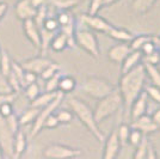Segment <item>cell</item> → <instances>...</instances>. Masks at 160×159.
<instances>
[{
    "instance_id": "cell-1",
    "label": "cell",
    "mask_w": 160,
    "mask_h": 159,
    "mask_svg": "<svg viewBox=\"0 0 160 159\" xmlns=\"http://www.w3.org/2000/svg\"><path fill=\"white\" fill-rule=\"evenodd\" d=\"M146 78L147 75L145 72V67L142 64L121 75L120 84L117 89L122 96L123 108L126 111L130 109V105L133 104L134 100L145 91Z\"/></svg>"
},
{
    "instance_id": "cell-2",
    "label": "cell",
    "mask_w": 160,
    "mask_h": 159,
    "mask_svg": "<svg viewBox=\"0 0 160 159\" xmlns=\"http://www.w3.org/2000/svg\"><path fill=\"white\" fill-rule=\"evenodd\" d=\"M68 104L71 106L72 113L78 117L80 122L87 128V131L93 135L99 142H104L105 134L100 131L99 125L96 122L93 115V110L87 105L84 100H81L78 97H69Z\"/></svg>"
},
{
    "instance_id": "cell-3",
    "label": "cell",
    "mask_w": 160,
    "mask_h": 159,
    "mask_svg": "<svg viewBox=\"0 0 160 159\" xmlns=\"http://www.w3.org/2000/svg\"><path fill=\"white\" fill-rule=\"evenodd\" d=\"M121 106H123L122 96H121L118 89H115L110 95H108L107 97H104L97 102V105L93 110L96 122L98 125L102 123L104 120H107L108 117H110L113 114L117 113Z\"/></svg>"
},
{
    "instance_id": "cell-4",
    "label": "cell",
    "mask_w": 160,
    "mask_h": 159,
    "mask_svg": "<svg viewBox=\"0 0 160 159\" xmlns=\"http://www.w3.org/2000/svg\"><path fill=\"white\" fill-rule=\"evenodd\" d=\"M116 87L109 80L100 78L97 75H90L84 80L82 85H81V91L88 95L90 97H92L94 100H102L104 97H107L108 95L112 92Z\"/></svg>"
},
{
    "instance_id": "cell-5",
    "label": "cell",
    "mask_w": 160,
    "mask_h": 159,
    "mask_svg": "<svg viewBox=\"0 0 160 159\" xmlns=\"http://www.w3.org/2000/svg\"><path fill=\"white\" fill-rule=\"evenodd\" d=\"M75 46L85 50L87 54H90L92 58L97 59L100 54L99 42L96 36V33L90 29H77L74 35Z\"/></svg>"
},
{
    "instance_id": "cell-6",
    "label": "cell",
    "mask_w": 160,
    "mask_h": 159,
    "mask_svg": "<svg viewBox=\"0 0 160 159\" xmlns=\"http://www.w3.org/2000/svg\"><path fill=\"white\" fill-rule=\"evenodd\" d=\"M81 154L82 151L79 148L62 144H50L43 150V157L46 159H75Z\"/></svg>"
},
{
    "instance_id": "cell-7",
    "label": "cell",
    "mask_w": 160,
    "mask_h": 159,
    "mask_svg": "<svg viewBox=\"0 0 160 159\" xmlns=\"http://www.w3.org/2000/svg\"><path fill=\"white\" fill-rule=\"evenodd\" d=\"M63 97H65V95L59 92L58 97H56L52 103H49L47 106H44V108L40 109L38 116L36 117L35 122L32 123V127H31L30 138H35L36 135H38V134H40V132L43 129L44 122H46V120L48 119V116H49V115H52L53 113H55V111L59 109V106H60L61 102H62V100H63Z\"/></svg>"
},
{
    "instance_id": "cell-8",
    "label": "cell",
    "mask_w": 160,
    "mask_h": 159,
    "mask_svg": "<svg viewBox=\"0 0 160 159\" xmlns=\"http://www.w3.org/2000/svg\"><path fill=\"white\" fill-rule=\"evenodd\" d=\"M80 22L86 28H90V30L102 33H108L113 27L111 23H109L107 19H104L98 14H94V16L88 13L80 14Z\"/></svg>"
},
{
    "instance_id": "cell-9",
    "label": "cell",
    "mask_w": 160,
    "mask_h": 159,
    "mask_svg": "<svg viewBox=\"0 0 160 159\" xmlns=\"http://www.w3.org/2000/svg\"><path fill=\"white\" fill-rule=\"evenodd\" d=\"M13 138L14 133L8 128L6 120L0 116V147L4 154L13 157Z\"/></svg>"
},
{
    "instance_id": "cell-10",
    "label": "cell",
    "mask_w": 160,
    "mask_h": 159,
    "mask_svg": "<svg viewBox=\"0 0 160 159\" xmlns=\"http://www.w3.org/2000/svg\"><path fill=\"white\" fill-rule=\"evenodd\" d=\"M104 151H103V157L102 159H116L117 156L120 154L121 144L117 138L116 129H113L108 136H105L104 140Z\"/></svg>"
},
{
    "instance_id": "cell-11",
    "label": "cell",
    "mask_w": 160,
    "mask_h": 159,
    "mask_svg": "<svg viewBox=\"0 0 160 159\" xmlns=\"http://www.w3.org/2000/svg\"><path fill=\"white\" fill-rule=\"evenodd\" d=\"M52 61H53V60H50L49 58H47V56L40 55V56H35V58H31V59L22 61V62H20V66L23 67L24 71L35 73L36 75H40L41 73L43 72V69H44Z\"/></svg>"
},
{
    "instance_id": "cell-12",
    "label": "cell",
    "mask_w": 160,
    "mask_h": 159,
    "mask_svg": "<svg viewBox=\"0 0 160 159\" xmlns=\"http://www.w3.org/2000/svg\"><path fill=\"white\" fill-rule=\"evenodd\" d=\"M129 126H130L132 129H136V131L141 132L145 136L152 134V133H155L157 131H159V127L154 123L152 119H151V116L147 115V114L146 115H142L139 119L132 121V123Z\"/></svg>"
},
{
    "instance_id": "cell-13",
    "label": "cell",
    "mask_w": 160,
    "mask_h": 159,
    "mask_svg": "<svg viewBox=\"0 0 160 159\" xmlns=\"http://www.w3.org/2000/svg\"><path fill=\"white\" fill-rule=\"evenodd\" d=\"M14 13L18 19L24 22L27 19H33L37 10L31 5L30 0H18L14 6Z\"/></svg>"
},
{
    "instance_id": "cell-14",
    "label": "cell",
    "mask_w": 160,
    "mask_h": 159,
    "mask_svg": "<svg viewBox=\"0 0 160 159\" xmlns=\"http://www.w3.org/2000/svg\"><path fill=\"white\" fill-rule=\"evenodd\" d=\"M130 52H132V48L129 46V43H117L109 49L108 59L113 64L121 65Z\"/></svg>"
},
{
    "instance_id": "cell-15",
    "label": "cell",
    "mask_w": 160,
    "mask_h": 159,
    "mask_svg": "<svg viewBox=\"0 0 160 159\" xmlns=\"http://www.w3.org/2000/svg\"><path fill=\"white\" fill-rule=\"evenodd\" d=\"M23 30L27 38L33 44L35 48H41V33L40 28L35 23L33 19H27L23 22Z\"/></svg>"
},
{
    "instance_id": "cell-16",
    "label": "cell",
    "mask_w": 160,
    "mask_h": 159,
    "mask_svg": "<svg viewBox=\"0 0 160 159\" xmlns=\"http://www.w3.org/2000/svg\"><path fill=\"white\" fill-rule=\"evenodd\" d=\"M147 109H148V97H147L146 92L143 91L130 105L129 114H130L132 121L139 119L142 115H146Z\"/></svg>"
},
{
    "instance_id": "cell-17",
    "label": "cell",
    "mask_w": 160,
    "mask_h": 159,
    "mask_svg": "<svg viewBox=\"0 0 160 159\" xmlns=\"http://www.w3.org/2000/svg\"><path fill=\"white\" fill-rule=\"evenodd\" d=\"M142 58H143V55H142L141 52L132 50L127 55V58L123 60V62L121 64V72H122V74L129 72V71L134 69L135 67L141 65L142 64Z\"/></svg>"
},
{
    "instance_id": "cell-18",
    "label": "cell",
    "mask_w": 160,
    "mask_h": 159,
    "mask_svg": "<svg viewBox=\"0 0 160 159\" xmlns=\"http://www.w3.org/2000/svg\"><path fill=\"white\" fill-rule=\"evenodd\" d=\"M28 146V139L25 133L22 129H19L18 132L14 134L13 138V159H19L22 157V154L25 152Z\"/></svg>"
},
{
    "instance_id": "cell-19",
    "label": "cell",
    "mask_w": 160,
    "mask_h": 159,
    "mask_svg": "<svg viewBox=\"0 0 160 159\" xmlns=\"http://www.w3.org/2000/svg\"><path fill=\"white\" fill-rule=\"evenodd\" d=\"M109 37H111L112 40L117 41L118 43H129L133 40L134 35L130 31H128L123 28L112 27L110 29V31L107 33Z\"/></svg>"
},
{
    "instance_id": "cell-20",
    "label": "cell",
    "mask_w": 160,
    "mask_h": 159,
    "mask_svg": "<svg viewBox=\"0 0 160 159\" xmlns=\"http://www.w3.org/2000/svg\"><path fill=\"white\" fill-rule=\"evenodd\" d=\"M67 47H69V42H68V38L67 36L63 33H61L60 30L54 35L53 40L50 42V46L49 48L56 52V53H60V52H63Z\"/></svg>"
},
{
    "instance_id": "cell-21",
    "label": "cell",
    "mask_w": 160,
    "mask_h": 159,
    "mask_svg": "<svg viewBox=\"0 0 160 159\" xmlns=\"http://www.w3.org/2000/svg\"><path fill=\"white\" fill-rule=\"evenodd\" d=\"M38 113H40V109L38 108H35V106L30 105L18 116L19 126H27L29 123H33L36 117L38 116Z\"/></svg>"
},
{
    "instance_id": "cell-22",
    "label": "cell",
    "mask_w": 160,
    "mask_h": 159,
    "mask_svg": "<svg viewBox=\"0 0 160 159\" xmlns=\"http://www.w3.org/2000/svg\"><path fill=\"white\" fill-rule=\"evenodd\" d=\"M58 95H59V91L58 92H46L44 91L43 93H40L38 97L30 103V105L35 106V108H38V109H42V108L47 106L49 103H52L58 97Z\"/></svg>"
},
{
    "instance_id": "cell-23",
    "label": "cell",
    "mask_w": 160,
    "mask_h": 159,
    "mask_svg": "<svg viewBox=\"0 0 160 159\" xmlns=\"http://www.w3.org/2000/svg\"><path fill=\"white\" fill-rule=\"evenodd\" d=\"M77 87V80L74 79L72 75H61L60 81H59V89L58 91L63 95L73 92Z\"/></svg>"
},
{
    "instance_id": "cell-24",
    "label": "cell",
    "mask_w": 160,
    "mask_h": 159,
    "mask_svg": "<svg viewBox=\"0 0 160 159\" xmlns=\"http://www.w3.org/2000/svg\"><path fill=\"white\" fill-rule=\"evenodd\" d=\"M157 1L158 0H133L132 7L135 13L145 14L155 5Z\"/></svg>"
},
{
    "instance_id": "cell-25",
    "label": "cell",
    "mask_w": 160,
    "mask_h": 159,
    "mask_svg": "<svg viewBox=\"0 0 160 159\" xmlns=\"http://www.w3.org/2000/svg\"><path fill=\"white\" fill-rule=\"evenodd\" d=\"M12 62L13 60L11 59L10 54L7 53L4 48H1V54H0V73L2 75L7 77L11 69H12Z\"/></svg>"
},
{
    "instance_id": "cell-26",
    "label": "cell",
    "mask_w": 160,
    "mask_h": 159,
    "mask_svg": "<svg viewBox=\"0 0 160 159\" xmlns=\"http://www.w3.org/2000/svg\"><path fill=\"white\" fill-rule=\"evenodd\" d=\"M145 67V72L146 75L151 79V83L154 86L159 87L160 89V69L158 66H153V65H146L142 64Z\"/></svg>"
},
{
    "instance_id": "cell-27",
    "label": "cell",
    "mask_w": 160,
    "mask_h": 159,
    "mask_svg": "<svg viewBox=\"0 0 160 159\" xmlns=\"http://www.w3.org/2000/svg\"><path fill=\"white\" fill-rule=\"evenodd\" d=\"M49 3L59 11H71L73 7L79 5L80 0H49Z\"/></svg>"
},
{
    "instance_id": "cell-28",
    "label": "cell",
    "mask_w": 160,
    "mask_h": 159,
    "mask_svg": "<svg viewBox=\"0 0 160 159\" xmlns=\"http://www.w3.org/2000/svg\"><path fill=\"white\" fill-rule=\"evenodd\" d=\"M130 131L132 128L129 125H126V123H122L118 126V128L116 129V133H117V138H118V141H120L121 146H126L128 144V139H129V134H130Z\"/></svg>"
},
{
    "instance_id": "cell-29",
    "label": "cell",
    "mask_w": 160,
    "mask_h": 159,
    "mask_svg": "<svg viewBox=\"0 0 160 159\" xmlns=\"http://www.w3.org/2000/svg\"><path fill=\"white\" fill-rule=\"evenodd\" d=\"M154 36L151 35H138V36H134L133 40L129 42V46L132 48V50H139L140 52L141 48L143 47V44L146 43L147 41L152 40Z\"/></svg>"
},
{
    "instance_id": "cell-30",
    "label": "cell",
    "mask_w": 160,
    "mask_h": 159,
    "mask_svg": "<svg viewBox=\"0 0 160 159\" xmlns=\"http://www.w3.org/2000/svg\"><path fill=\"white\" fill-rule=\"evenodd\" d=\"M58 73H60V65H59L58 62L52 61V62L43 69V72L40 74V77L46 81V80H48L49 78H52V77H54V75L58 74Z\"/></svg>"
},
{
    "instance_id": "cell-31",
    "label": "cell",
    "mask_w": 160,
    "mask_h": 159,
    "mask_svg": "<svg viewBox=\"0 0 160 159\" xmlns=\"http://www.w3.org/2000/svg\"><path fill=\"white\" fill-rule=\"evenodd\" d=\"M59 25L61 27H66L68 24H72V23H75V19H74V16L71 13V11H59L58 12V16L55 17Z\"/></svg>"
},
{
    "instance_id": "cell-32",
    "label": "cell",
    "mask_w": 160,
    "mask_h": 159,
    "mask_svg": "<svg viewBox=\"0 0 160 159\" xmlns=\"http://www.w3.org/2000/svg\"><path fill=\"white\" fill-rule=\"evenodd\" d=\"M40 93H41V89H40V85H38L37 81L33 83V84L28 85L27 87H24V96L30 100V103H31L32 100H36V98L38 97Z\"/></svg>"
},
{
    "instance_id": "cell-33",
    "label": "cell",
    "mask_w": 160,
    "mask_h": 159,
    "mask_svg": "<svg viewBox=\"0 0 160 159\" xmlns=\"http://www.w3.org/2000/svg\"><path fill=\"white\" fill-rule=\"evenodd\" d=\"M55 115L59 120V123L60 125H68L71 123L74 119V114L72 113V110H67V109H60V110H56Z\"/></svg>"
},
{
    "instance_id": "cell-34",
    "label": "cell",
    "mask_w": 160,
    "mask_h": 159,
    "mask_svg": "<svg viewBox=\"0 0 160 159\" xmlns=\"http://www.w3.org/2000/svg\"><path fill=\"white\" fill-rule=\"evenodd\" d=\"M60 78H61V74L60 73H58V74H55L54 77L49 78L48 80H46V85H44L46 92H58Z\"/></svg>"
},
{
    "instance_id": "cell-35",
    "label": "cell",
    "mask_w": 160,
    "mask_h": 159,
    "mask_svg": "<svg viewBox=\"0 0 160 159\" xmlns=\"http://www.w3.org/2000/svg\"><path fill=\"white\" fill-rule=\"evenodd\" d=\"M148 142H149V141H148V139H147V136H146L145 139L142 140V142H141L140 145L135 147V152H134L133 159H146Z\"/></svg>"
},
{
    "instance_id": "cell-36",
    "label": "cell",
    "mask_w": 160,
    "mask_h": 159,
    "mask_svg": "<svg viewBox=\"0 0 160 159\" xmlns=\"http://www.w3.org/2000/svg\"><path fill=\"white\" fill-rule=\"evenodd\" d=\"M41 28L49 31V33H58L60 30V25H59V23H58L55 17H47Z\"/></svg>"
},
{
    "instance_id": "cell-37",
    "label": "cell",
    "mask_w": 160,
    "mask_h": 159,
    "mask_svg": "<svg viewBox=\"0 0 160 159\" xmlns=\"http://www.w3.org/2000/svg\"><path fill=\"white\" fill-rule=\"evenodd\" d=\"M146 136L142 134L141 132L136 131V129H132L130 134H129V139H128V144H130L132 146L136 147L142 142V140L145 139Z\"/></svg>"
},
{
    "instance_id": "cell-38",
    "label": "cell",
    "mask_w": 160,
    "mask_h": 159,
    "mask_svg": "<svg viewBox=\"0 0 160 159\" xmlns=\"http://www.w3.org/2000/svg\"><path fill=\"white\" fill-rule=\"evenodd\" d=\"M145 92H146L148 98H152L154 102H157L160 105V89L154 85H146L145 87Z\"/></svg>"
},
{
    "instance_id": "cell-39",
    "label": "cell",
    "mask_w": 160,
    "mask_h": 159,
    "mask_svg": "<svg viewBox=\"0 0 160 159\" xmlns=\"http://www.w3.org/2000/svg\"><path fill=\"white\" fill-rule=\"evenodd\" d=\"M142 64H146V65H153V66H158L160 65V53L159 49L155 50L153 53L145 55L142 58Z\"/></svg>"
},
{
    "instance_id": "cell-40",
    "label": "cell",
    "mask_w": 160,
    "mask_h": 159,
    "mask_svg": "<svg viewBox=\"0 0 160 159\" xmlns=\"http://www.w3.org/2000/svg\"><path fill=\"white\" fill-rule=\"evenodd\" d=\"M47 17H48V5H43V6L40 7V8L37 10V13L35 16L33 20H35V23L37 24V27L41 28Z\"/></svg>"
},
{
    "instance_id": "cell-41",
    "label": "cell",
    "mask_w": 160,
    "mask_h": 159,
    "mask_svg": "<svg viewBox=\"0 0 160 159\" xmlns=\"http://www.w3.org/2000/svg\"><path fill=\"white\" fill-rule=\"evenodd\" d=\"M105 6V0H91L88 5V14H98L99 11Z\"/></svg>"
},
{
    "instance_id": "cell-42",
    "label": "cell",
    "mask_w": 160,
    "mask_h": 159,
    "mask_svg": "<svg viewBox=\"0 0 160 159\" xmlns=\"http://www.w3.org/2000/svg\"><path fill=\"white\" fill-rule=\"evenodd\" d=\"M10 93H13V90H12V87L10 86L7 77L2 75L0 73V95H10Z\"/></svg>"
},
{
    "instance_id": "cell-43",
    "label": "cell",
    "mask_w": 160,
    "mask_h": 159,
    "mask_svg": "<svg viewBox=\"0 0 160 159\" xmlns=\"http://www.w3.org/2000/svg\"><path fill=\"white\" fill-rule=\"evenodd\" d=\"M37 78H38V75H36L35 73L24 71V74H23V79H22V89L27 87L28 85H30V84H33V83H36V81H37Z\"/></svg>"
},
{
    "instance_id": "cell-44",
    "label": "cell",
    "mask_w": 160,
    "mask_h": 159,
    "mask_svg": "<svg viewBox=\"0 0 160 159\" xmlns=\"http://www.w3.org/2000/svg\"><path fill=\"white\" fill-rule=\"evenodd\" d=\"M6 123L7 126H8V128L12 131V132L16 134V133L19 131V121H18V116L16 115V114H12L11 116H8V117H6Z\"/></svg>"
},
{
    "instance_id": "cell-45",
    "label": "cell",
    "mask_w": 160,
    "mask_h": 159,
    "mask_svg": "<svg viewBox=\"0 0 160 159\" xmlns=\"http://www.w3.org/2000/svg\"><path fill=\"white\" fill-rule=\"evenodd\" d=\"M59 125H60V123H59V120H58V117H56L55 113H53L52 115H49V116H48V119L46 120L43 128H47V129H54V128H56Z\"/></svg>"
},
{
    "instance_id": "cell-46",
    "label": "cell",
    "mask_w": 160,
    "mask_h": 159,
    "mask_svg": "<svg viewBox=\"0 0 160 159\" xmlns=\"http://www.w3.org/2000/svg\"><path fill=\"white\" fill-rule=\"evenodd\" d=\"M13 113V106L12 103H4L0 106V116H2L4 119H6L8 116H11Z\"/></svg>"
},
{
    "instance_id": "cell-47",
    "label": "cell",
    "mask_w": 160,
    "mask_h": 159,
    "mask_svg": "<svg viewBox=\"0 0 160 159\" xmlns=\"http://www.w3.org/2000/svg\"><path fill=\"white\" fill-rule=\"evenodd\" d=\"M18 93H10V95H0V106L4 103H13L14 100L17 98Z\"/></svg>"
},
{
    "instance_id": "cell-48",
    "label": "cell",
    "mask_w": 160,
    "mask_h": 159,
    "mask_svg": "<svg viewBox=\"0 0 160 159\" xmlns=\"http://www.w3.org/2000/svg\"><path fill=\"white\" fill-rule=\"evenodd\" d=\"M146 159H158V153H157V150L154 148V146L152 145L151 142H148Z\"/></svg>"
},
{
    "instance_id": "cell-49",
    "label": "cell",
    "mask_w": 160,
    "mask_h": 159,
    "mask_svg": "<svg viewBox=\"0 0 160 159\" xmlns=\"http://www.w3.org/2000/svg\"><path fill=\"white\" fill-rule=\"evenodd\" d=\"M151 119L160 128V108H158L157 110H154V113L151 115Z\"/></svg>"
},
{
    "instance_id": "cell-50",
    "label": "cell",
    "mask_w": 160,
    "mask_h": 159,
    "mask_svg": "<svg viewBox=\"0 0 160 159\" xmlns=\"http://www.w3.org/2000/svg\"><path fill=\"white\" fill-rule=\"evenodd\" d=\"M8 10V4L6 1H0V20L2 19Z\"/></svg>"
},
{
    "instance_id": "cell-51",
    "label": "cell",
    "mask_w": 160,
    "mask_h": 159,
    "mask_svg": "<svg viewBox=\"0 0 160 159\" xmlns=\"http://www.w3.org/2000/svg\"><path fill=\"white\" fill-rule=\"evenodd\" d=\"M30 3L36 10H38L43 5H47V0H30Z\"/></svg>"
},
{
    "instance_id": "cell-52",
    "label": "cell",
    "mask_w": 160,
    "mask_h": 159,
    "mask_svg": "<svg viewBox=\"0 0 160 159\" xmlns=\"http://www.w3.org/2000/svg\"><path fill=\"white\" fill-rule=\"evenodd\" d=\"M116 1H118V0H105V6H110V5L115 4Z\"/></svg>"
},
{
    "instance_id": "cell-53",
    "label": "cell",
    "mask_w": 160,
    "mask_h": 159,
    "mask_svg": "<svg viewBox=\"0 0 160 159\" xmlns=\"http://www.w3.org/2000/svg\"><path fill=\"white\" fill-rule=\"evenodd\" d=\"M0 159H4V152L1 150V147H0Z\"/></svg>"
},
{
    "instance_id": "cell-54",
    "label": "cell",
    "mask_w": 160,
    "mask_h": 159,
    "mask_svg": "<svg viewBox=\"0 0 160 159\" xmlns=\"http://www.w3.org/2000/svg\"><path fill=\"white\" fill-rule=\"evenodd\" d=\"M157 44H158V47H160V36L157 37Z\"/></svg>"
},
{
    "instance_id": "cell-55",
    "label": "cell",
    "mask_w": 160,
    "mask_h": 159,
    "mask_svg": "<svg viewBox=\"0 0 160 159\" xmlns=\"http://www.w3.org/2000/svg\"><path fill=\"white\" fill-rule=\"evenodd\" d=\"M0 54H1V46H0Z\"/></svg>"
},
{
    "instance_id": "cell-56",
    "label": "cell",
    "mask_w": 160,
    "mask_h": 159,
    "mask_svg": "<svg viewBox=\"0 0 160 159\" xmlns=\"http://www.w3.org/2000/svg\"><path fill=\"white\" fill-rule=\"evenodd\" d=\"M159 53H160V49H159Z\"/></svg>"
}]
</instances>
